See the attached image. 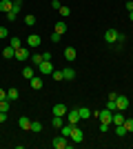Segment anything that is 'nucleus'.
<instances>
[{"label": "nucleus", "mask_w": 133, "mask_h": 149, "mask_svg": "<svg viewBox=\"0 0 133 149\" xmlns=\"http://www.w3.org/2000/svg\"><path fill=\"white\" fill-rule=\"evenodd\" d=\"M118 36H120V31L111 27V29L104 31V42H107V45H115V42H118Z\"/></svg>", "instance_id": "1"}, {"label": "nucleus", "mask_w": 133, "mask_h": 149, "mask_svg": "<svg viewBox=\"0 0 133 149\" xmlns=\"http://www.w3.org/2000/svg\"><path fill=\"white\" fill-rule=\"evenodd\" d=\"M29 56H31V49H29L27 45H22V47H18V49H16V60L25 62V60H27Z\"/></svg>", "instance_id": "2"}, {"label": "nucleus", "mask_w": 133, "mask_h": 149, "mask_svg": "<svg viewBox=\"0 0 133 149\" xmlns=\"http://www.w3.org/2000/svg\"><path fill=\"white\" fill-rule=\"evenodd\" d=\"M40 42H42V38H40V36H36V33L27 36V40H25V45L29 47V49H36V47H40Z\"/></svg>", "instance_id": "3"}, {"label": "nucleus", "mask_w": 133, "mask_h": 149, "mask_svg": "<svg viewBox=\"0 0 133 149\" xmlns=\"http://www.w3.org/2000/svg\"><path fill=\"white\" fill-rule=\"evenodd\" d=\"M51 145H53L56 149H67V147H69V138H64L62 134H60L58 138H53V140H51Z\"/></svg>", "instance_id": "4"}, {"label": "nucleus", "mask_w": 133, "mask_h": 149, "mask_svg": "<svg viewBox=\"0 0 133 149\" xmlns=\"http://www.w3.org/2000/svg\"><path fill=\"white\" fill-rule=\"evenodd\" d=\"M38 71L44 74V76H51V74H53V65H51V60H42L38 65Z\"/></svg>", "instance_id": "5"}, {"label": "nucleus", "mask_w": 133, "mask_h": 149, "mask_svg": "<svg viewBox=\"0 0 133 149\" xmlns=\"http://www.w3.org/2000/svg\"><path fill=\"white\" fill-rule=\"evenodd\" d=\"M67 120H69L71 125H80V113H78V107H73V109H69V111H67Z\"/></svg>", "instance_id": "6"}, {"label": "nucleus", "mask_w": 133, "mask_h": 149, "mask_svg": "<svg viewBox=\"0 0 133 149\" xmlns=\"http://www.w3.org/2000/svg\"><path fill=\"white\" fill-rule=\"evenodd\" d=\"M115 107H118V111H124V109H129V98H127V96H120V93H118V98H115Z\"/></svg>", "instance_id": "7"}, {"label": "nucleus", "mask_w": 133, "mask_h": 149, "mask_svg": "<svg viewBox=\"0 0 133 149\" xmlns=\"http://www.w3.org/2000/svg\"><path fill=\"white\" fill-rule=\"evenodd\" d=\"M95 116L100 118V123H109V125H111V118H113V111H109L107 107H104V109H102V111H98Z\"/></svg>", "instance_id": "8"}, {"label": "nucleus", "mask_w": 133, "mask_h": 149, "mask_svg": "<svg viewBox=\"0 0 133 149\" xmlns=\"http://www.w3.org/2000/svg\"><path fill=\"white\" fill-rule=\"evenodd\" d=\"M71 140H73V143H82V140H84V134H82V129H80V127H78V125H76V127H73V131H71Z\"/></svg>", "instance_id": "9"}, {"label": "nucleus", "mask_w": 133, "mask_h": 149, "mask_svg": "<svg viewBox=\"0 0 133 149\" xmlns=\"http://www.w3.org/2000/svg\"><path fill=\"white\" fill-rule=\"evenodd\" d=\"M67 105H62V102H58V105H53V116H67Z\"/></svg>", "instance_id": "10"}, {"label": "nucleus", "mask_w": 133, "mask_h": 149, "mask_svg": "<svg viewBox=\"0 0 133 149\" xmlns=\"http://www.w3.org/2000/svg\"><path fill=\"white\" fill-rule=\"evenodd\" d=\"M18 127H20V129H25V131H29V129H31V120L27 118V116H20V118H18Z\"/></svg>", "instance_id": "11"}, {"label": "nucleus", "mask_w": 133, "mask_h": 149, "mask_svg": "<svg viewBox=\"0 0 133 149\" xmlns=\"http://www.w3.org/2000/svg\"><path fill=\"white\" fill-rule=\"evenodd\" d=\"M53 31L60 33V36H64V33H67V22H64V20H58L56 25H53Z\"/></svg>", "instance_id": "12"}, {"label": "nucleus", "mask_w": 133, "mask_h": 149, "mask_svg": "<svg viewBox=\"0 0 133 149\" xmlns=\"http://www.w3.org/2000/svg\"><path fill=\"white\" fill-rule=\"evenodd\" d=\"M13 9V0H0V11L2 13H9Z\"/></svg>", "instance_id": "13"}, {"label": "nucleus", "mask_w": 133, "mask_h": 149, "mask_svg": "<svg viewBox=\"0 0 133 149\" xmlns=\"http://www.w3.org/2000/svg\"><path fill=\"white\" fill-rule=\"evenodd\" d=\"M78 113H80V120H87L91 118L93 113H91V109H87V107H78Z\"/></svg>", "instance_id": "14"}, {"label": "nucleus", "mask_w": 133, "mask_h": 149, "mask_svg": "<svg viewBox=\"0 0 133 149\" xmlns=\"http://www.w3.org/2000/svg\"><path fill=\"white\" fill-rule=\"evenodd\" d=\"M64 58H67V60H76V58H78V51L73 49V47H67V49H64Z\"/></svg>", "instance_id": "15"}, {"label": "nucleus", "mask_w": 133, "mask_h": 149, "mask_svg": "<svg viewBox=\"0 0 133 149\" xmlns=\"http://www.w3.org/2000/svg\"><path fill=\"white\" fill-rule=\"evenodd\" d=\"M73 127H76V125H71V123H69V125H62V127H60V134H62L64 138H69L71 131H73Z\"/></svg>", "instance_id": "16"}, {"label": "nucleus", "mask_w": 133, "mask_h": 149, "mask_svg": "<svg viewBox=\"0 0 133 149\" xmlns=\"http://www.w3.org/2000/svg\"><path fill=\"white\" fill-rule=\"evenodd\" d=\"M2 58H7V60H9V58H16V49H13L11 45H9V47H5V49H2Z\"/></svg>", "instance_id": "17"}, {"label": "nucleus", "mask_w": 133, "mask_h": 149, "mask_svg": "<svg viewBox=\"0 0 133 149\" xmlns=\"http://www.w3.org/2000/svg\"><path fill=\"white\" fill-rule=\"evenodd\" d=\"M7 98L13 102V100H18V98H20V91H18L16 87H13V89H7Z\"/></svg>", "instance_id": "18"}, {"label": "nucleus", "mask_w": 133, "mask_h": 149, "mask_svg": "<svg viewBox=\"0 0 133 149\" xmlns=\"http://www.w3.org/2000/svg\"><path fill=\"white\" fill-rule=\"evenodd\" d=\"M33 76H36V71H33V67H22V78H27V80H31Z\"/></svg>", "instance_id": "19"}, {"label": "nucleus", "mask_w": 133, "mask_h": 149, "mask_svg": "<svg viewBox=\"0 0 133 149\" xmlns=\"http://www.w3.org/2000/svg\"><path fill=\"white\" fill-rule=\"evenodd\" d=\"M62 74H64V80H73L76 78V69L67 67V69H62Z\"/></svg>", "instance_id": "20"}, {"label": "nucleus", "mask_w": 133, "mask_h": 149, "mask_svg": "<svg viewBox=\"0 0 133 149\" xmlns=\"http://www.w3.org/2000/svg\"><path fill=\"white\" fill-rule=\"evenodd\" d=\"M29 82H31V89H42V78H38V76H33Z\"/></svg>", "instance_id": "21"}, {"label": "nucleus", "mask_w": 133, "mask_h": 149, "mask_svg": "<svg viewBox=\"0 0 133 149\" xmlns=\"http://www.w3.org/2000/svg\"><path fill=\"white\" fill-rule=\"evenodd\" d=\"M115 134H118V138H124L129 131H127V127H124V125H115Z\"/></svg>", "instance_id": "22"}, {"label": "nucleus", "mask_w": 133, "mask_h": 149, "mask_svg": "<svg viewBox=\"0 0 133 149\" xmlns=\"http://www.w3.org/2000/svg\"><path fill=\"white\" fill-rule=\"evenodd\" d=\"M111 125H124V116H122V111H120V113H113Z\"/></svg>", "instance_id": "23"}, {"label": "nucleus", "mask_w": 133, "mask_h": 149, "mask_svg": "<svg viewBox=\"0 0 133 149\" xmlns=\"http://www.w3.org/2000/svg\"><path fill=\"white\" fill-rule=\"evenodd\" d=\"M42 60H44V58H42V54H31V65H33V67H38V65H40Z\"/></svg>", "instance_id": "24"}, {"label": "nucleus", "mask_w": 133, "mask_h": 149, "mask_svg": "<svg viewBox=\"0 0 133 149\" xmlns=\"http://www.w3.org/2000/svg\"><path fill=\"white\" fill-rule=\"evenodd\" d=\"M11 109V100L5 98V100H0V111H9Z\"/></svg>", "instance_id": "25"}, {"label": "nucleus", "mask_w": 133, "mask_h": 149, "mask_svg": "<svg viewBox=\"0 0 133 149\" xmlns=\"http://www.w3.org/2000/svg\"><path fill=\"white\" fill-rule=\"evenodd\" d=\"M62 125H64V116H53V127H58V129H60Z\"/></svg>", "instance_id": "26"}, {"label": "nucleus", "mask_w": 133, "mask_h": 149, "mask_svg": "<svg viewBox=\"0 0 133 149\" xmlns=\"http://www.w3.org/2000/svg\"><path fill=\"white\" fill-rule=\"evenodd\" d=\"M11 47H13V49H18V47H22V40H20L18 36H11Z\"/></svg>", "instance_id": "27"}, {"label": "nucleus", "mask_w": 133, "mask_h": 149, "mask_svg": "<svg viewBox=\"0 0 133 149\" xmlns=\"http://www.w3.org/2000/svg\"><path fill=\"white\" fill-rule=\"evenodd\" d=\"M31 131H33V134H40V131H42V123H38V120L31 123Z\"/></svg>", "instance_id": "28"}, {"label": "nucleus", "mask_w": 133, "mask_h": 149, "mask_svg": "<svg viewBox=\"0 0 133 149\" xmlns=\"http://www.w3.org/2000/svg\"><path fill=\"white\" fill-rule=\"evenodd\" d=\"M51 78L60 82V80H64V74H62V71H56V69H53V74H51Z\"/></svg>", "instance_id": "29"}, {"label": "nucleus", "mask_w": 133, "mask_h": 149, "mask_svg": "<svg viewBox=\"0 0 133 149\" xmlns=\"http://www.w3.org/2000/svg\"><path fill=\"white\" fill-rule=\"evenodd\" d=\"M58 11H60V16H62V18H67V16H71V9H69V7H60V9H58Z\"/></svg>", "instance_id": "30"}, {"label": "nucleus", "mask_w": 133, "mask_h": 149, "mask_svg": "<svg viewBox=\"0 0 133 149\" xmlns=\"http://www.w3.org/2000/svg\"><path fill=\"white\" fill-rule=\"evenodd\" d=\"M107 109H109V111H118V107H115V100H113V98L107 100Z\"/></svg>", "instance_id": "31"}, {"label": "nucleus", "mask_w": 133, "mask_h": 149, "mask_svg": "<svg viewBox=\"0 0 133 149\" xmlns=\"http://www.w3.org/2000/svg\"><path fill=\"white\" fill-rule=\"evenodd\" d=\"M25 25H27V27H33V25H36V16H31V13H29V16L25 18Z\"/></svg>", "instance_id": "32"}, {"label": "nucleus", "mask_w": 133, "mask_h": 149, "mask_svg": "<svg viewBox=\"0 0 133 149\" xmlns=\"http://www.w3.org/2000/svg\"><path fill=\"white\" fill-rule=\"evenodd\" d=\"M124 127L127 131H133V118H124Z\"/></svg>", "instance_id": "33"}, {"label": "nucleus", "mask_w": 133, "mask_h": 149, "mask_svg": "<svg viewBox=\"0 0 133 149\" xmlns=\"http://www.w3.org/2000/svg\"><path fill=\"white\" fill-rule=\"evenodd\" d=\"M5 16H7V20H9V22H13V20H16V16H18V13H16V11H13V9H11V11H9V13H5Z\"/></svg>", "instance_id": "34"}, {"label": "nucleus", "mask_w": 133, "mask_h": 149, "mask_svg": "<svg viewBox=\"0 0 133 149\" xmlns=\"http://www.w3.org/2000/svg\"><path fill=\"white\" fill-rule=\"evenodd\" d=\"M20 7H22V0H13V11L18 13V11H20Z\"/></svg>", "instance_id": "35"}, {"label": "nucleus", "mask_w": 133, "mask_h": 149, "mask_svg": "<svg viewBox=\"0 0 133 149\" xmlns=\"http://www.w3.org/2000/svg\"><path fill=\"white\" fill-rule=\"evenodd\" d=\"M60 38H62V36H60V33H56V31H53V33H51V42H60Z\"/></svg>", "instance_id": "36"}, {"label": "nucleus", "mask_w": 133, "mask_h": 149, "mask_svg": "<svg viewBox=\"0 0 133 149\" xmlns=\"http://www.w3.org/2000/svg\"><path fill=\"white\" fill-rule=\"evenodd\" d=\"M9 36V31H7V27H0V40H2V38H7Z\"/></svg>", "instance_id": "37"}, {"label": "nucleus", "mask_w": 133, "mask_h": 149, "mask_svg": "<svg viewBox=\"0 0 133 149\" xmlns=\"http://www.w3.org/2000/svg\"><path fill=\"white\" fill-rule=\"evenodd\" d=\"M100 131L104 134V131H109V123H100Z\"/></svg>", "instance_id": "38"}, {"label": "nucleus", "mask_w": 133, "mask_h": 149, "mask_svg": "<svg viewBox=\"0 0 133 149\" xmlns=\"http://www.w3.org/2000/svg\"><path fill=\"white\" fill-rule=\"evenodd\" d=\"M51 7H53V9H60L62 5H60V0H51Z\"/></svg>", "instance_id": "39"}, {"label": "nucleus", "mask_w": 133, "mask_h": 149, "mask_svg": "<svg viewBox=\"0 0 133 149\" xmlns=\"http://www.w3.org/2000/svg\"><path fill=\"white\" fill-rule=\"evenodd\" d=\"M7 120V111H0V123H5Z\"/></svg>", "instance_id": "40"}, {"label": "nucleus", "mask_w": 133, "mask_h": 149, "mask_svg": "<svg viewBox=\"0 0 133 149\" xmlns=\"http://www.w3.org/2000/svg\"><path fill=\"white\" fill-rule=\"evenodd\" d=\"M7 98V91H5V89H0V100H5Z\"/></svg>", "instance_id": "41"}, {"label": "nucleus", "mask_w": 133, "mask_h": 149, "mask_svg": "<svg viewBox=\"0 0 133 149\" xmlns=\"http://www.w3.org/2000/svg\"><path fill=\"white\" fill-rule=\"evenodd\" d=\"M127 9H129V11H133V0H129V2H127Z\"/></svg>", "instance_id": "42"}, {"label": "nucleus", "mask_w": 133, "mask_h": 149, "mask_svg": "<svg viewBox=\"0 0 133 149\" xmlns=\"http://www.w3.org/2000/svg\"><path fill=\"white\" fill-rule=\"evenodd\" d=\"M129 20H131V22H133V11H129Z\"/></svg>", "instance_id": "43"}, {"label": "nucleus", "mask_w": 133, "mask_h": 149, "mask_svg": "<svg viewBox=\"0 0 133 149\" xmlns=\"http://www.w3.org/2000/svg\"><path fill=\"white\" fill-rule=\"evenodd\" d=\"M131 60H133V56H131Z\"/></svg>", "instance_id": "44"}]
</instances>
